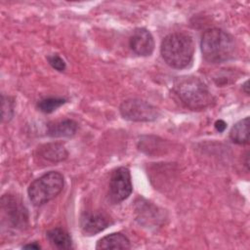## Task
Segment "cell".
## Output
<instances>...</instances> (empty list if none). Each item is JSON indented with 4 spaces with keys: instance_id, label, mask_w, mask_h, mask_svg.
Instances as JSON below:
<instances>
[{
    "instance_id": "8992f818",
    "label": "cell",
    "mask_w": 250,
    "mask_h": 250,
    "mask_svg": "<svg viewBox=\"0 0 250 250\" xmlns=\"http://www.w3.org/2000/svg\"><path fill=\"white\" fill-rule=\"evenodd\" d=\"M133 189L130 171L126 167L115 169L109 180V195L115 202H121L129 197Z\"/></svg>"
},
{
    "instance_id": "3957f363",
    "label": "cell",
    "mask_w": 250,
    "mask_h": 250,
    "mask_svg": "<svg viewBox=\"0 0 250 250\" xmlns=\"http://www.w3.org/2000/svg\"><path fill=\"white\" fill-rule=\"evenodd\" d=\"M174 90L181 102L192 110H200L209 106L213 102V96L206 84L194 76L180 78Z\"/></svg>"
},
{
    "instance_id": "e0dca14e",
    "label": "cell",
    "mask_w": 250,
    "mask_h": 250,
    "mask_svg": "<svg viewBox=\"0 0 250 250\" xmlns=\"http://www.w3.org/2000/svg\"><path fill=\"white\" fill-rule=\"evenodd\" d=\"M47 61L48 62L50 63V65L59 70V71H63L65 69V62L57 54H54V55H50L47 57Z\"/></svg>"
},
{
    "instance_id": "30bf717a",
    "label": "cell",
    "mask_w": 250,
    "mask_h": 250,
    "mask_svg": "<svg viewBox=\"0 0 250 250\" xmlns=\"http://www.w3.org/2000/svg\"><path fill=\"white\" fill-rule=\"evenodd\" d=\"M39 156L47 161L60 162L67 158L68 152L64 146L60 143H49L41 146L38 148Z\"/></svg>"
},
{
    "instance_id": "52a82bcc",
    "label": "cell",
    "mask_w": 250,
    "mask_h": 250,
    "mask_svg": "<svg viewBox=\"0 0 250 250\" xmlns=\"http://www.w3.org/2000/svg\"><path fill=\"white\" fill-rule=\"evenodd\" d=\"M1 208L7 218V222L13 228H22L27 224V211L12 195H4L1 199Z\"/></svg>"
},
{
    "instance_id": "277c9868",
    "label": "cell",
    "mask_w": 250,
    "mask_h": 250,
    "mask_svg": "<svg viewBox=\"0 0 250 250\" xmlns=\"http://www.w3.org/2000/svg\"><path fill=\"white\" fill-rule=\"evenodd\" d=\"M63 177L56 171L48 172L34 180L28 187L27 193L30 201L35 206L54 199L63 188Z\"/></svg>"
},
{
    "instance_id": "8fae6325",
    "label": "cell",
    "mask_w": 250,
    "mask_h": 250,
    "mask_svg": "<svg viewBox=\"0 0 250 250\" xmlns=\"http://www.w3.org/2000/svg\"><path fill=\"white\" fill-rule=\"evenodd\" d=\"M77 131V123L71 119H65L48 125L47 135L53 138L71 137Z\"/></svg>"
},
{
    "instance_id": "7a4b0ae2",
    "label": "cell",
    "mask_w": 250,
    "mask_h": 250,
    "mask_svg": "<svg viewBox=\"0 0 250 250\" xmlns=\"http://www.w3.org/2000/svg\"><path fill=\"white\" fill-rule=\"evenodd\" d=\"M160 52L168 65L181 69L187 67L191 62L194 44L192 38L187 33H171L163 39Z\"/></svg>"
},
{
    "instance_id": "5bb4252c",
    "label": "cell",
    "mask_w": 250,
    "mask_h": 250,
    "mask_svg": "<svg viewBox=\"0 0 250 250\" xmlns=\"http://www.w3.org/2000/svg\"><path fill=\"white\" fill-rule=\"evenodd\" d=\"M229 137L231 141L238 145H246L249 142V117L235 123L230 132Z\"/></svg>"
},
{
    "instance_id": "5b68a950",
    "label": "cell",
    "mask_w": 250,
    "mask_h": 250,
    "mask_svg": "<svg viewBox=\"0 0 250 250\" xmlns=\"http://www.w3.org/2000/svg\"><path fill=\"white\" fill-rule=\"evenodd\" d=\"M119 111L124 119L135 122L154 121L159 115V110L154 105L139 99L124 101L119 106Z\"/></svg>"
},
{
    "instance_id": "ffe728a7",
    "label": "cell",
    "mask_w": 250,
    "mask_h": 250,
    "mask_svg": "<svg viewBox=\"0 0 250 250\" xmlns=\"http://www.w3.org/2000/svg\"><path fill=\"white\" fill-rule=\"evenodd\" d=\"M249 86H248V81H245L244 82V84L242 85V89H243V91L245 92V94H247V95H249Z\"/></svg>"
},
{
    "instance_id": "ac0fdd59",
    "label": "cell",
    "mask_w": 250,
    "mask_h": 250,
    "mask_svg": "<svg viewBox=\"0 0 250 250\" xmlns=\"http://www.w3.org/2000/svg\"><path fill=\"white\" fill-rule=\"evenodd\" d=\"M215 128H216V130L218 131V132H224L225 131V129L227 128V123L224 121V120H222V119H219V120H217L216 122H215Z\"/></svg>"
},
{
    "instance_id": "d6986e66",
    "label": "cell",
    "mask_w": 250,
    "mask_h": 250,
    "mask_svg": "<svg viewBox=\"0 0 250 250\" xmlns=\"http://www.w3.org/2000/svg\"><path fill=\"white\" fill-rule=\"evenodd\" d=\"M22 248H24V249H35V250H38V249H40L41 247H40V245L37 244L36 242H33V243H29V244L24 245Z\"/></svg>"
},
{
    "instance_id": "7c38bea8",
    "label": "cell",
    "mask_w": 250,
    "mask_h": 250,
    "mask_svg": "<svg viewBox=\"0 0 250 250\" xmlns=\"http://www.w3.org/2000/svg\"><path fill=\"white\" fill-rule=\"evenodd\" d=\"M130 247L129 239L120 232L104 236L96 245V249H129Z\"/></svg>"
},
{
    "instance_id": "4fadbf2b",
    "label": "cell",
    "mask_w": 250,
    "mask_h": 250,
    "mask_svg": "<svg viewBox=\"0 0 250 250\" xmlns=\"http://www.w3.org/2000/svg\"><path fill=\"white\" fill-rule=\"evenodd\" d=\"M47 239L50 244L57 249L72 248V239L67 231L62 228H55L47 231Z\"/></svg>"
},
{
    "instance_id": "ba28073f",
    "label": "cell",
    "mask_w": 250,
    "mask_h": 250,
    "mask_svg": "<svg viewBox=\"0 0 250 250\" xmlns=\"http://www.w3.org/2000/svg\"><path fill=\"white\" fill-rule=\"evenodd\" d=\"M129 44L135 54L142 57L151 55L154 49V40L151 33L146 28H137L130 37Z\"/></svg>"
},
{
    "instance_id": "9a60e30c",
    "label": "cell",
    "mask_w": 250,
    "mask_h": 250,
    "mask_svg": "<svg viewBox=\"0 0 250 250\" xmlns=\"http://www.w3.org/2000/svg\"><path fill=\"white\" fill-rule=\"evenodd\" d=\"M66 101L61 98H48L43 99L37 104V107L44 113H51L62 105Z\"/></svg>"
},
{
    "instance_id": "9c48e42d",
    "label": "cell",
    "mask_w": 250,
    "mask_h": 250,
    "mask_svg": "<svg viewBox=\"0 0 250 250\" xmlns=\"http://www.w3.org/2000/svg\"><path fill=\"white\" fill-rule=\"evenodd\" d=\"M108 218L100 212H86L80 218V227L87 235L97 234L107 228Z\"/></svg>"
},
{
    "instance_id": "2e32d148",
    "label": "cell",
    "mask_w": 250,
    "mask_h": 250,
    "mask_svg": "<svg viewBox=\"0 0 250 250\" xmlns=\"http://www.w3.org/2000/svg\"><path fill=\"white\" fill-rule=\"evenodd\" d=\"M14 115V101L10 97L2 95V120L10 121Z\"/></svg>"
},
{
    "instance_id": "6da1fadb",
    "label": "cell",
    "mask_w": 250,
    "mask_h": 250,
    "mask_svg": "<svg viewBox=\"0 0 250 250\" xmlns=\"http://www.w3.org/2000/svg\"><path fill=\"white\" fill-rule=\"evenodd\" d=\"M203 58L211 63L224 62L231 59L235 51L233 37L221 28L207 29L201 38Z\"/></svg>"
}]
</instances>
